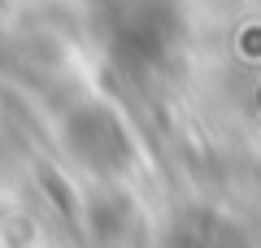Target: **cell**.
<instances>
[{"label": "cell", "mask_w": 261, "mask_h": 248, "mask_svg": "<svg viewBox=\"0 0 261 248\" xmlns=\"http://www.w3.org/2000/svg\"><path fill=\"white\" fill-rule=\"evenodd\" d=\"M92 27L122 74L148 79L174 61L183 44L178 0H92Z\"/></svg>", "instance_id": "obj_1"}, {"label": "cell", "mask_w": 261, "mask_h": 248, "mask_svg": "<svg viewBox=\"0 0 261 248\" xmlns=\"http://www.w3.org/2000/svg\"><path fill=\"white\" fill-rule=\"evenodd\" d=\"M57 139H61L65 157L92 175L96 183H113L135 165L140 157V144L130 135L126 118L113 109L109 101H96V96H83L70 109L61 113V127H57Z\"/></svg>", "instance_id": "obj_2"}]
</instances>
